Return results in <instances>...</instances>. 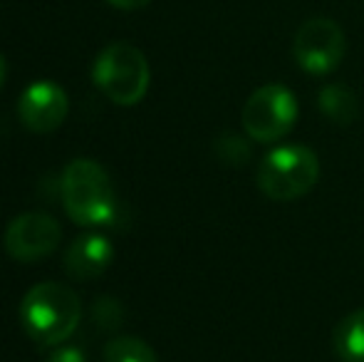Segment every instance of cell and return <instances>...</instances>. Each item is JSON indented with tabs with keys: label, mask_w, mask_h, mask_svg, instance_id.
Wrapping results in <instances>:
<instances>
[{
	"label": "cell",
	"mask_w": 364,
	"mask_h": 362,
	"mask_svg": "<svg viewBox=\"0 0 364 362\" xmlns=\"http://www.w3.org/2000/svg\"><path fill=\"white\" fill-rule=\"evenodd\" d=\"M5 75H8V63H5L3 53H0V90H3V85H5Z\"/></svg>",
	"instance_id": "cell-17"
},
{
	"label": "cell",
	"mask_w": 364,
	"mask_h": 362,
	"mask_svg": "<svg viewBox=\"0 0 364 362\" xmlns=\"http://www.w3.org/2000/svg\"><path fill=\"white\" fill-rule=\"evenodd\" d=\"M48 362H87V358L82 355V350H77V348H58L50 355Z\"/></svg>",
	"instance_id": "cell-15"
},
{
	"label": "cell",
	"mask_w": 364,
	"mask_h": 362,
	"mask_svg": "<svg viewBox=\"0 0 364 362\" xmlns=\"http://www.w3.org/2000/svg\"><path fill=\"white\" fill-rule=\"evenodd\" d=\"M65 211L80 226H105L114 218V188L102 164L75 159L65 166L60 179Z\"/></svg>",
	"instance_id": "cell-2"
},
{
	"label": "cell",
	"mask_w": 364,
	"mask_h": 362,
	"mask_svg": "<svg viewBox=\"0 0 364 362\" xmlns=\"http://www.w3.org/2000/svg\"><path fill=\"white\" fill-rule=\"evenodd\" d=\"M320 112L340 127H350L360 117V100L347 85H327L317 95Z\"/></svg>",
	"instance_id": "cell-10"
},
{
	"label": "cell",
	"mask_w": 364,
	"mask_h": 362,
	"mask_svg": "<svg viewBox=\"0 0 364 362\" xmlns=\"http://www.w3.org/2000/svg\"><path fill=\"white\" fill-rule=\"evenodd\" d=\"M68 112H70L68 92L60 87V85L48 82V80L33 82L20 95L18 102L20 122L30 132H38V134H48V132L58 129L65 122V117H68Z\"/></svg>",
	"instance_id": "cell-8"
},
{
	"label": "cell",
	"mask_w": 364,
	"mask_h": 362,
	"mask_svg": "<svg viewBox=\"0 0 364 362\" xmlns=\"http://www.w3.org/2000/svg\"><path fill=\"white\" fill-rule=\"evenodd\" d=\"M60 238H63V231L53 216L30 211L10 221L8 231H5V251L15 261H40L60 246Z\"/></svg>",
	"instance_id": "cell-7"
},
{
	"label": "cell",
	"mask_w": 364,
	"mask_h": 362,
	"mask_svg": "<svg viewBox=\"0 0 364 362\" xmlns=\"http://www.w3.org/2000/svg\"><path fill=\"white\" fill-rule=\"evenodd\" d=\"M240 119L250 139L273 144L297 122V100L285 85H263L245 100Z\"/></svg>",
	"instance_id": "cell-5"
},
{
	"label": "cell",
	"mask_w": 364,
	"mask_h": 362,
	"mask_svg": "<svg viewBox=\"0 0 364 362\" xmlns=\"http://www.w3.org/2000/svg\"><path fill=\"white\" fill-rule=\"evenodd\" d=\"M105 362H156V353L141 338L122 335L105 348Z\"/></svg>",
	"instance_id": "cell-12"
},
{
	"label": "cell",
	"mask_w": 364,
	"mask_h": 362,
	"mask_svg": "<svg viewBox=\"0 0 364 362\" xmlns=\"http://www.w3.org/2000/svg\"><path fill=\"white\" fill-rule=\"evenodd\" d=\"M216 151H218V159L225 161L230 166H240L250 159V147L248 142H243L240 137L235 134H223L216 142Z\"/></svg>",
	"instance_id": "cell-14"
},
{
	"label": "cell",
	"mask_w": 364,
	"mask_h": 362,
	"mask_svg": "<svg viewBox=\"0 0 364 362\" xmlns=\"http://www.w3.org/2000/svg\"><path fill=\"white\" fill-rule=\"evenodd\" d=\"M82 318L80 295L63 283H40L25 293L20 320L30 338L43 348L63 345Z\"/></svg>",
	"instance_id": "cell-1"
},
{
	"label": "cell",
	"mask_w": 364,
	"mask_h": 362,
	"mask_svg": "<svg viewBox=\"0 0 364 362\" xmlns=\"http://www.w3.org/2000/svg\"><path fill=\"white\" fill-rule=\"evenodd\" d=\"M92 318H95V323L102 330H114L124 323V308H122L119 300L109 298V295H102L92 305Z\"/></svg>",
	"instance_id": "cell-13"
},
{
	"label": "cell",
	"mask_w": 364,
	"mask_h": 362,
	"mask_svg": "<svg viewBox=\"0 0 364 362\" xmlns=\"http://www.w3.org/2000/svg\"><path fill=\"white\" fill-rule=\"evenodd\" d=\"M335 353L342 362H364V308L337 323Z\"/></svg>",
	"instance_id": "cell-11"
},
{
	"label": "cell",
	"mask_w": 364,
	"mask_h": 362,
	"mask_svg": "<svg viewBox=\"0 0 364 362\" xmlns=\"http://www.w3.org/2000/svg\"><path fill=\"white\" fill-rule=\"evenodd\" d=\"M107 3L114 5V8H119V10H139L151 3V0H107Z\"/></svg>",
	"instance_id": "cell-16"
},
{
	"label": "cell",
	"mask_w": 364,
	"mask_h": 362,
	"mask_svg": "<svg viewBox=\"0 0 364 362\" xmlns=\"http://www.w3.org/2000/svg\"><path fill=\"white\" fill-rule=\"evenodd\" d=\"M320 179V159L305 144H283L263 156L255 183L273 201H295L315 188Z\"/></svg>",
	"instance_id": "cell-3"
},
{
	"label": "cell",
	"mask_w": 364,
	"mask_h": 362,
	"mask_svg": "<svg viewBox=\"0 0 364 362\" xmlns=\"http://www.w3.org/2000/svg\"><path fill=\"white\" fill-rule=\"evenodd\" d=\"M345 33L330 18H310L300 25L292 40V58L297 68L312 78H322L340 68L345 58Z\"/></svg>",
	"instance_id": "cell-6"
},
{
	"label": "cell",
	"mask_w": 364,
	"mask_h": 362,
	"mask_svg": "<svg viewBox=\"0 0 364 362\" xmlns=\"http://www.w3.org/2000/svg\"><path fill=\"white\" fill-rule=\"evenodd\" d=\"M92 80L107 100L122 107H132L144 100L151 82V70L144 53L136 45L112 43L97 55Z\"/></svg>",
	"instance_id": "cell-4"
},
{
	"label": "cell",
	"mask_w": 364,
	"mask_h": 362,
	"mask_svg": "<svg viewBox=\"0 0 364 362\" xmlns=\"http://www.w3.org/2000/svg\"><path fill=\"white\" fill-rule=\"evenodd\" d=\"M114 261V248L100 233H85L65 253V271L77 280L100 278Z\"/></svg>",
	"instance_id": "cell-9"
}]
</instances>
